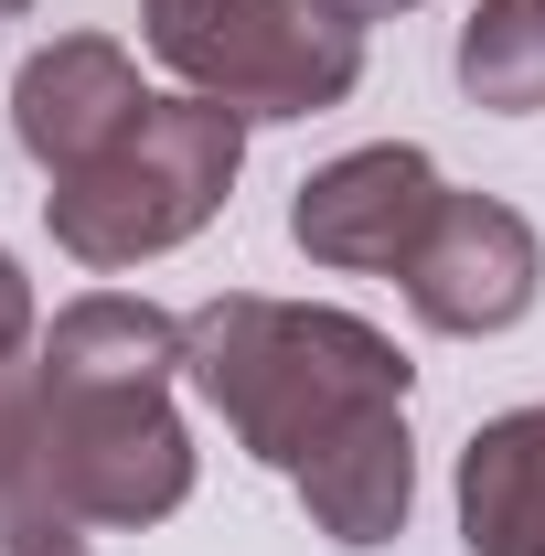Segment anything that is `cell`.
Wrapping results in <instances>:
<instances>
[{"label":"cell","mask_w":545,"mask_h":556,"mask_svg":"<svg viewBox=\"0 0 545 556\" xmlns=\"http://www.w3.org/2000/svg\"><path fill=\"white\" fill-rule=\"evenodd\" d=\"M182 386L225 417V439H236L246 460L300 471L310 450H332L353 417L407 407L417 364L396 353V332L364 321V311L225 289L204 311H182Z\"/></svg>","instance_id":"cell-1"},{"label":"cell","mask_w":545,"mask_h":556,"mask_svg":"<svg viewBox=\"0 0 545 556\" xmlns=\"http://www.w3.org/2000/svg\"><path fill=\"white\" fill-rule=\"evenodd\" d=\"M246 129H257V118L214 108V97H193V86L150 97L139 129L118 139L107 161H86V172H65V182L43 193L54 247H65L75 268H97V278L193 247L214 214H225L236 172H246Z\"/></svg>","instance_id":"cell-2"},{"label":"cell","mask_w":545,"mask_h":556,"mask_svg":"<svg viewBox=\"0 0 545 556\" xmlns=\"http://www.w3.org/2000/svg\"><path fill=\"white\" fill-rule=\"evenodd\" d=\"M139 43L236 118H321L364 86V22L342 0H139Z\"/></svg>","instance_id":"cell-3"},{"label":"cell","mask_w":545,"mask_h":556,"mask_svg":"<svg viewBox=\"0 0 545 556\" xmlns=\"http://www.w3.org/2000/svg\"><path fill=\"white\" fill-rule=\"evenodd\" d=\"M193 428L172 386H43V503L86 535H139L193 503Z\"/></svg>","instance_id":"cell-4"},{"label":"cell","mask_w":545,"mask_h":556,"mask_svg":"<svg viewBox=\"0 0 545 556\" xmlns=\"http://www.w3.org/2000/svg\"><path fill=\"white\" fill-rule=\"evenodd\" d=\"M407 289V311L428 332H449V343H492V332H514L524 311L545 300V236L524 204H503V193H439L428 214V236H417V257L396 268Z\"/></svg>","instance_id":"cell-5"},{"label":"cell","mask_w":545,"mask_h":556,"mask_svg":"<svg viewBox=\"0 0 545 556\" xmlns=\"http://www.w3.org/2000/svg\"><path fill=\"white\" fill-rule=\"evenodd\" d=\"M439 193H449V182H439V161H428L417 139H364V150L321 161V172L289 193V247H300L310 268H342V278H396L417 257Z\"/></svg>","instance_id":"cell-6"},{"label":"cell","mask_w":545,"mask_h":556,"mask_svg":"<svg viewBox=\"0 0 545 556\" xmlns=\"http://www.w3.org/2000/svg\"><path fill=\"white\" fill-rule=\"evenodd\" d=\"M139 108H150V86H139V54L118 33H54V43H33L22 75H11V139H22V161L43 182L107 161L139 129Z\"/></svg>","instance_id":"cell-7"},{"label":"cell","mask_w":545,"mask_h":556,"mask_svg":"<svg viewBox=\"0 0 545 556\" xmlns=\"http://www.w3.org/2000/svg\"><path fill=\"white\" fill-rule=\"evenodd\" d=\"M289 492H300L310 535H332L342 556L396 546V535H407V514H417V439H407V407L353 417L332 450H310V460L289 471Z\"/></svg>","instance_id":"cell-8"},{"label":"cell","mask_w":545,"mask_h":556,"mask_svg":"<svg viewBox=\"0 0 545 556\" xmlns=\"http://www.w3.org/2000/svg\"><path fill=\"white\" fill-rule=\"evenodd\" d=\"M43 386H182V311L139 289H86L43 321Z\"/></svg>","instance_id":"cell-9"},{"label":"cell","mask_w":545,"mask_h":556,"mask_svg":"<svg viewBox=\"0 0 545 556\" xmlns=\"http://www.w3.org/2000/svg\"><path fill=\"white\" fill-rule=\"evenodd\" d=\"M460 546L471 556H545V396L503 407L460 439Z\"/></svg>","instance_id":"cell-10"},{"label":"cell","mask_w":545,"mask_h":556,"mask_svg":"<svg viewBox=\"0 0 545 556\" xmlns=\"http://www.w3.org/2000/svg\"><path fill=\"white\" fill-rule=\"evenodd\" d=\"M460 97L492 118H535L545 108V0H471L460 22Z\"/></svg>","instance_id":"cell-11"},{"label":"cell","mask_w":545,"mask_h":556,"mask_svg":"<svg viewBox=\"0 0 545 556\" xmlns=\"http://www.w3.org/2000/svg\"><path fill=\"white\" fill-rule=\"evenodd\" d=\"M22 525H65L43 503V364L0 353V535Z\"/></svg>","instance_id":"cell-12"},{"label":"cell","mask_w":545,"mask_h":556,"mask_svg":"<svg viewBox=\"0 0 545 556\" xmlns=\"http://www.w3.org/2000/svg\"><path fill=\"white\" fill-rule=\"evenodd\" d=\"M43 343V300H33V268L0 247V353H33Z\"/></svg>","instance_id":"cell-13"},{"label":"cell","mask_w":545,"mask_h":556,"mask_svg":"<svg viewBox=\"0 0 545 556\" xmlns=\"http://www.w3.org/2000/svg\"><path fill=\"white\" fill-rule=\"evenodd\" d=\"M0 556H97V546H86V525H22V535H0Z\"/></svg>","instance_id":"cell-14"},{"label":"cell","mask_w":545,"mask_h":556,"mask_svg":"<svg viewBox=\"0 0 545 556\" xmlns=\"http://www.w3.org/2000/svg\"><path fill=\"white\" fill-rule=\"evenodd\" d=\"M353 22H396V11H417V0H342Z\"/></svg>","instance_id":"cell-15"},{"label":"cell","mask_w":545,"mask_h":556,"mask_svg":"<svg viewBox=\"0 0 545 556\" xmlns=\"http://www.w3.org/2000/svg\"><path fill=\"white\" fill-rule=\"evenodd\" d=\"M22 11H33V0H0V22H22Z\"/></svg>","instance_id":"cell-16"}]
</instances>
